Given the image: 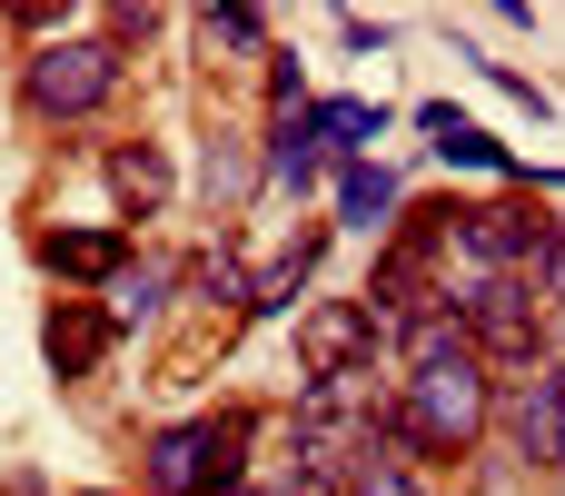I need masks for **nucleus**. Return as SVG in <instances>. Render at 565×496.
<instances>
[{"label": "nucleus", "mask_w": 565, "mask_h": 496, "mask_svg": "<svg viewBox=\"0 0 565 496\" xmlns=\"http://www.w3.org/2000/svg\"><path fill=\"white\" fill-rule=\"evenodd\" d=\"M387 348V328L367 318V298H308L298 308V368L308 378H358Z\"/></svg>", "instance_id": "8"}, {"label": "nucleus", "mask_w": 565, "mask_h": 496, "mask_svg": "<svg viewBox=\"0 0 565 496\" xmlns=\"http://www.w3.org/2000/svg\"><path fill=\"white\" fill-rule=\"evenodd\" d=\"M546 239H556V219H546L536 199H477L467 229H457V258H467L477 278H536Z\"/></svg>", "instance_id": "6"}, {"label": "nucleus", "mask_w": 565, "mask_h": 496, "mask_svg": "<svg viewBox=\"0 0 565 496\" xmlns=\"http://www.w3.org/2000/svg\"><path fill=\"white\" fill-rule=\"evenodd\" d=\"M258 139H268V189H318V179H328V139H318L308 109H298V119H268Z\"/></svg>", "instance_id": "16"}, {"label": "nucleus", "mask_w": 565, "mask_h": 496, "mask_svg": "<svg viewBox=\"0 0 565 496\" xmlns=\"http://www.w3.org/2000/svg\"><path fill=\"white\" fill-rule=\"evenodd\" d=\"M328 229H338V219H308V229L258 268V288H248L238 318H288V308H308V278H318V258H328Z\"/></svg>", "instance_id": "11"}, {"label": "nucleus", "mask_w": 565, "mask_h": 496, "mask_svg": "<svg viewBox=\"0 0 565 496\" xmlns=\"http://www.w3.org/2000/svg\"><path fill=\"white\" fill-rule=\"evenodd\" d=\"M308 119H318V139L338 149V169H358V159L387 139V109H367V99H308Z\"/></svg>", "instance_id": "17"}, {"label": "nucleus", "mask_w": 565, "mask_h": 496, "mask_svg": "<svg viewBox=\"0 0 565 496\" xmlns=\"http://www.w3.org/2000/svg\"><path fill=\"white\" fill-rule=\"evenodd\" d=\"M119 80H129V50L109 30H60L20 60V119L30 129H79L119 99Z\"/></svg>", "instance_id": "2"}, {"label": "nucleus", "mask_w": 565, "mask_h": 496, "mask_svg": "<svg viewBox=\"0 0 565 496\" xmlns=\"http://www.w3.org/2000/svg\"><path fill=\"white\" fill-rule=\"evenodd\" d=\"M417 129H427V139H437V159H457V169H487V179H526V159H516L507 139H487V129H477L457 99H427V109H417Z\"/></svg>", "instance_id": "12"}, {"label": "nucleus", "mask_w": 565, "mask_h": 496, "mask_svg": "<svg viewBox=\"0 0 565 496\" xmlns=\"http://www.w3.org/2000/svg\"><path fill=\"white\" fill-rule=\"evenodd\" d=\"M298 109H308V70L288 50H268V119H298Z\"/></svg>", "instance_id": "21"}, {"label": "nucleus", "mask_w": 565, "mask_h": 496, "mask_svg": "<svg viewBox=\"0 0 565 496\" xmlns=\"http://www.w3.org/2000/svg\"><path fill=\"white\" fill-rule=\"evenodd\" d=\"M179 298V258H129L109 288H99V308H109V328H149L159 308Z\"/></svg>", "instance_id": "15"}, {"label": "nucleus", "mask_w": 565, "mask_h": 496, "mask_svg": "<svg viewBox=\"0 0 565 496\" xmlns=\"http://www.w3.org/2000/svg\"><path fill=\"white\" fill-rule=\"evenodd\" d=\"M199 40H209V50H248V60H268V20H258V10H199Z\"/></svg>", "instance_id": "20"}, {"label": "nucleus", "mask_w": 565, "mask_h": 496, "mask_svg": "<svg viewBox=\"0 0 565 496\" xmlns=\"http://www.w3.org/2000/svg\"><path fill=\"white\" fill-rule=\"evenodd\" d=\"M248 288H258V278L238 268V249H228V239H209V249H189V258H179V298H199V308H218V298H238V308H248Z\"/></svg>", "instance_id": "18"}, {"label": "nucleus", "mask_w": 565, "mask_h": 496, "mask_svg": "<svg viewBox=\"0 0 565 496\" xmlns=\"http://www.w3.org/2000/svg\"><path fill=\"white\" fill-rule=\"evenodd\" d=\"M248 428H258L248 408L159 428L139 447V496H248Z\"/></svg>", "instance_id": "3"}, {"label": "nucleus", "mask_w": 565, "mask_h": 496, "mask_svg": "<svg viewBox=\"0 0 565 496\" xmlns=\"http://www.w3.org/2000/svg\"><path fill=\"white\" fill-rule=\"evenodd\" d=\"M30 258L60 278V298H99L139 249H129V219H99V229H30Z\"/></svg>", "instance_id": "7"}, {"label": "nucleus", "mask_w": 565, "mask_h": 496, "mask_svg": "<svg viewBox=\"0 0 565 496\" xmlns=\"http://www.w3.org/2000/svg\"><path fill=\"white\" fill-rule=\"evenodd\" d=\"M89 496H109V487H89Z\"/></svg>", "instance_id": "23"}, {"label": "nucleus", "mask_w": 565, "mask_h": 496, "mask_svg": "<svg viewBox=\"0 0 565 496\" xmlns=\"http://www.w3.org/2000/svg\"><path fill=\"white\" fill-rule=\"evenodd\" d=\"M99 169H109L119 219H159V209H169V149H159V139H119Z\"/></svg>", "instance_id": "13"}, {"label": "nucleus", "mask_w": 565, "mask_h": 496, "mask_svg": "<svg viewBox=\"0 0 565 496\" xmlns=\"http://www.w3.org/2000/svg\"><path fill=\"white\" fill-rule=\"evenodd\" d=\"M407 209H397V169L387 159H358V169H338V229H367V239H387Z\"/></svg>", "instance_id": "14"}, {"label": "nucleus", "mask_w": 565, "mask_h": 496, "mask_svg": "<svg viewBox=\"0 0 565 496\" xmlns=\"http://www.w3.org/2000/svg\"><path fill=\"white\" fill-rule=\"evenodd\" d=\"M348 496H437V487L417 477V457H397L387 437H367V457H358V477H348Z\"/></svg>", "instance_id": "19"}, {"label": "nucleus", "mask_w": 565, "mask_h": 496, "mask_svg": "<svg viewBox=\"0 0 565 496\" xmlns=\"http://www.w3.org/2000/svg\"><path fill=\"white\" fill-rule=\"evenodd\" d=\"M497 437H507V457L536 467V477L565 467V358H536V368H516V378L497 388Z\"/></svg>", "instance_id": "5"}, {"label": "nucleus", "mask_w": 565, "mask_h": 496, "mask_svg": "<svg viewBox=\"0 0 565 496\" xmlns=\"http://www.w3.org/2000/svg\"><path fill=\"white\" fill-rule=\"evenodd\" d=\"M119 348V328H109V308L99 298H60L50 318H40V358H50V378L60 388H79V378H99V358Z\"/></svg>", "instance_id": "10"}, {"label": "nucleus", "mask_w": 565, "mask_h": 496, "mask_svg": "<svg viewBox=\"0 0 565 496\" xmlns=\"http://www.w3.org/2000/svg\"><path fill=\"white\" fill-rule=\"evenodd\" d=\"M536 298H546V318H565V219L546 239V258H536Z\"/></svg>", "instance_id": "22"}, {"label": "nucleus", "mask_w": 565, "mask_h": 496, "mask_svg": "<svg viewBox=\"0 0 565 496\" xmlns=\"http://www.w3.org/2000/svg\"><path fill=\"white\" fill-rule=\"evenodd\" d=\"M497 388H507V378H497L477 348L427 358V368H407V378H397V408L377 418V437H387L397 457H417V467L477 457V447L497 437Z\"/></svg>", "instance_id": "1"}, {"label": "nucleus", "mask_w": 565, "mask_h": 496, "mask_svg": "<svg viewBox=\"0 0 565 496\" xmlns=\"http://www.w3.org/2000/svg\"><path fill=\"white\" fill-rule=\"evenodd\" d=\"M258 189H268V139L209 129V149H199V209H209V219H238Z\"/></svg>", "instance_id": "9"}, {"label": "nucleus", "mask_w": 565, "mask_h": 496, "mask_svg": "<svg viewBox=\"0 0 565 496\" xmlns=\"http://www.w3.org/2000/svg\"><path fill=\"white\" fill-rule=\"evenodd\" d=\"M457 308H467V338H477V358H487L497 378L536 368V358H546V338H556V318H546L536 278H477Z\"/></svg>", "instance_id": "4"}]
</instances>
